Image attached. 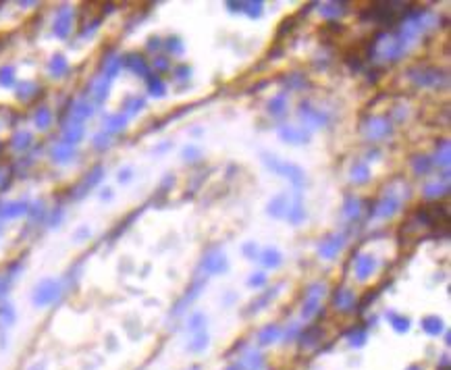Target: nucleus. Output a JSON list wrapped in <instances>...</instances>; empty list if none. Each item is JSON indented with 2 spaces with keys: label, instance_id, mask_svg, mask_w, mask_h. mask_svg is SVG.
<instances>
[{
  "label": "nucleus",
  "instance_id": "f257e3e1",
  "mask_svg": "<svg viewBox=\"0 0 451 370\" xmlns=\"http://www.w3.org/2000/svg\"><path fill=\"white\" fill-rule=\"evenodd\" d=\"M262 158H264V163H266V166H268L273 173H279V175L289 177V179H291L295 185H301V183H304V171H301L300 166L289 165V163H283V160H279L277 156H268V154H264Z\"/></svg>",
  "mask_w": 451,
  "mask_h": 370
},
{
  "label": "nucleus",
  "instance_id": "f03ea898",
  "mask_svg": "<svg viewBox=\"0 0 451 370\" xmlns=\"http://www.w3.org/2000/svg\"><path fill=\"white\" fill-rule=\"evenodd\" d=\"M58 296H60V285L56 281H52V279H44L36 287L32 299H34L36 306H48L52 302H56Z\"/></svg>",
  "mask_w": 451,
  "mask_h": 370
},
{
  "label": "nucleus",
  "instance_id": "7ed1b4c3",
  "mask_svg": "<svg viewBox=\"0 0 451 370\" xmlns=\"http://www.w3.org/2000/svg\"><path fill=\"white\" fill-rule=\"evenodd\" d=\"M202 266H204V271L210 275H221V273L227 271V258H225V254H221V252L206 254L204 260H202Z\"/></svg>",
  "mask_w": 451,
  "mask_h": 370
},
{
  "label": "nucleus",
  "instance_id": "20e7f679",
  "mask_svg": "<svg viewBox=\"0 0 451 370\" xmlns=\"http://www.w3.org/2000/svg\"><path fill=\"white\" fill-rule=\"evenodd\" d=\"M71 23H73V13L69 9H60L56 15V21H54V34L58 37H67L69 32H71Z\"/></svg>",
  "mask_w": 451,
  "mask_h": 370
},
{
  "label": "nucleus",
  "instance_id": "39448f33",
  "mask_svg": "<svg viewBox=\"0 0 451 370\" xmlns=\"http://www.w3.org/2000/svg\"><path fill=\"white\" fill-rule=\"evenodd\" d=\"M366 133H368L370 140H383V137H387L391 133V121H387V119L370 121L368 127H366Z\"/></svg>",
  "mask_w": 451,
  "mask_h": 370
},
{
  "label": "nucleus",
  "instance_id": "423d86ee",
  "mask_svg": "<svg viewBox=\"0 0 451 370\" xmlns=\"http://www.w3.org/2000/svg\"><path fill=\"white\" fill-rule=\"evenodd\" d=\"M333 304L337 306V310L349 312V310H352V308L356 306V297H354V294H352L349 289L341 287V289L335 291V296H333Z\"/></svg>",
  "mask_w": 451,
  "mask_h": 370
},
{
  "label": "nucleus",
  "instance_id": "0eeeda50",
  "mask_svg": "<svg viewBox=\"0 0 451 370\" xmlns=\"http://www.w3.org/2000/svg\"><path fill=\"white\" fill-rule=\"evenodd\" d=\"M279 135H281L283 142H289V144H304L308 142V131L306 129H298V127H289L285 125L279 129Z\"/></svg>",
  "mask_w": 451,
  "mask_h": 370
},
{
  "label": "nucleus",
  "instance_id": "6e6552de",
  "mask_svg": "<svg viewBox=\"0 0 451 370\" xmlns=\"http://www.w3.org/2000/svg\"><path fill=\"white\" fill-rule=\"evenodd\" d=\"M341 248H343V237H341V235H333V237H329V240H324L320 243V250H318V252H320L322 258H335Z\"/></svg>",
  "mask_w": 451,
  "mask_h": 370
},
{
  "label": "nucleus",
  "instance_id": "1a4fd4ad",
  "mask_svg": "<svg viewBox=\"0 0 451 370\" xmlns=\"http://www.w3.org/2000/svg\"><path fill=\"white\" fill-rule=\"evenodd\" d=\"M63 144H67V146H71V144H77L83 137V123L81 121H69L67 123V127H65V131H63Z\"/></svg>",
  "mask_w": 451,
  "mask_h": 370
},
{
  "label": "nucleus",
  "instance_id": "9d476101",
  "mask_svg": "<svg viewBox=\"0 0 451 370\" xmlns=\"http://www.w3.org/2000/svg\"><path fill=\"white\" fill-rule=\"evenodd\" d=\"M375 268H376V260H375V256H370V254H364V256H360L357 262H356V271H357V277H360V279L370 277Z\"/></svg>",
  "mask_w": 451,
  "mask_h": 370
},
{
  "label": "nucleus",
  "instance_id": "9b49d317",
  "mask_svg": "<svg viewBox=\"0 0 451 370\" xmlns=\"http://www.w3.org/2000/svg\"><path fill=\"white\" fill-rule=\"evenodd\" d=\"M412 79H414L418 86H439V79H441V71L437 69H426L420 75L412 73Z\"/></svg>",
  "mask_w": 451,
  "mask_h": 370
},
{
  "label": "nucleus",
  "instance_id": "f8f14e48",
  "mask_svg": "<svg viewBox=\"0 0 451 370\" xmlns=\"http://www.w3.org/2000/svg\"><path fill=\"white\" fill-rule=\"evenodd\" d=\"M397 200L395 198H383L380 202L376 204V208H375V214L376 217H383V219H387V217H391V214H395V210H397Z\"/></svg>",
  "mask_w": 451,
  "mask_h": 370
},
{
  "label": "nucleus",
  "instance_id": "ddd939ff",
  "mask_svg": "<svg viewBox=\"0 0 451 370\" xmlns=\"http://www.w3.org/2000/svg\"><path fill=\"white\" fill-rule=\"evenodd\" d=\"M301 117L306 119V123H310V125H322L324 123V114L320 111H316L312 109L310 104H301Z\"/></svg>",
  "mask_w": 451,
  "mask_h": 370
},
{
  "label": "nucleus",
  "instance_id": "4468645a",
  "mask_svg": "<svg viewBox=\"0 0 451 370\" xmlns=\"http://www.w3.org/2000/svg\"><path fill=\"white\" fill-rule=\"evenodd\" d=\"M48 69H50V73L54 77H60V75H65L67 73V69H69V63H67V58L63 55H54L50 58V63H48Z\"/></svg>",
  "mask_w": 451,
  "mask_h": 370
},
{
  "label": "nucleus",
  "instance_id": "2eb2a0df",
  "mask_svg": "<svg viewBox=\"0 0 451 370\" xmlns=\"http://www.w3.org/2000/svg\"><path fill=\"white\" fill-rule=\"evenodd\" d=\"M279 333H281V329H279L277 325H268V327H264L260 333H258V343L260 345H268V343H273L279 339Z\"/></svg>",
  "mask_w": 451,
  "mask_h": 370
},
{
  "label": "nucleus",
  "instance_id": "dca6fc26",
  "mask_svg": "<svg viewBox=\"0 0 451 370\" xmlns=\"http://www.w3.org/2000/svg\"><path fill=\"white\" fill-rule=\"evenodd\" d=\"M92 96H94L96 102H104V98L108 96V79L106 77H98L92 86Z\"/></svg>",
  "mask_w": 451,
  "mask_h": 370
},
{
  "label": "nucleus",
  "instance_id": "f3484780",
  "mask_svg": "<svg viewBox=\"0 0 451 370\" xmlns=\"http://www.w3.org/2000/svg\"><path fill=\"white\" fill-rule=\"evenodd\" d=\"M71 156H73V148L63 144V142L52 148V158L56 160V163H67V160H71Z\"/></svg>",
  "mask_w": 451,
  "mask_h": 370
},
{
  "label": "nucleus",
  "instance_id": "a211bd4d",
  "mask_svg": "<svg viewBox=\"0 0 451 370\" xmlns=\"http://www.w3.org/2000/svg\"><path fill=\"white\" fill-rule=\"evenodd\" d=\"M287 208H289V202H287V196H277L273 202L268 206V212L273 214V217H283L287 214Z\"/></svg>",
  "mask_w": 451,
  "mask_h": 370
},
{
  "label": "nucleus",
  "instance_id": "6ab92c4d",
  "mask_svg": "<svg viewBox=\"0 0 451 370\" xmlns=\"http://www.w3.org/2000/svg\"><path fill=\"white\" fill-rule=\"evenodd\" d=\"M125 65L131 69V71H135L137 75H146L148 73L146 60H144V56H139V55H129L127 60H125Z\"/></svg>",
  "mask_w": 451,
  "mask_h": 370
},
{
  "label": "nucleus",
  "instance_id": "aec40b11",
  "mask_svg": "<svg viewBox=\"0 0 451 370\" xmlns=\"http://www.w3.org/2000/svg\"><path fill=\"white\" fill-rule=\"evenodd\" d=\"M422 329L429 335H441L443 333V322H441L439 316H426V318L422 320Z\"/></svg>",
  "mask_w": 451,
  "mask_h": 370
},
{
  "label": "nucleus",
  "instance_id": "412c9836",
  "mask_svg": "<svg viewBox=\"0 0 451 370\" xmlns=\"http://www.w3.org/2000/svg\"><path fill=\"white\" fill-rule=\"evenodd\" d=\"M431 166H432V160L429 156H414L412 158V168H414V173L416 175H426L431 171Z\"/></svg>",
  "mask_w": 451,
  "mask_h": 370
},
{
  "label": "nucleus",
  "instance_id": "4be33fe9",
  "mask_svg": "<svg viewBox=\"0 0 451 370\" xmlns=\"http://www.w3.org/2000/svg\"><path fill=\"white\" fill-rule=\"evenodd\" d=\"M27 212V204L25 202H13V204H6L2 208V217L4 219H15V217H21V214Z\"/></svg>",
  "mask_w": 451,
  "mask_h": 370
},
{
  "label": "nucleus",
  "instance_id": "5701e85b",
  "mask_svg": "<svg viewBox=\"0 0 451 370\" xmlns=\"http://www.w3.org/2000/svg\"><path fill=\"white\" fill-rule=\"evenodd\" d=\"M287 219H289V222H293V225H300V222L306 219V210H304V206H301V202H295L287 208Z\"/></svg>",
  "mask_w": 451,
  "mask_h": 370
},
{
  "label": "nucleus",
  "instance_id": "b1692460",
  "mask_svg": "<svg viewBox=\"0 0 451 370\" xmlns=\"http://www.w3.org/2000/svg\"><path fill=\"white\" fill-rule=\"evenodd\" d=\"M343 11H345L343 2H329V4L320 6V13L324 15V17H329V19H335V17H339V15H343Z\"/></svg>",
  "mask_w": 451,
  "mask_h": 370
},
{
  "label": "nucleus",
  "instance_id": "393cba45",
  "mask_svg": "<svg viewBox=\"0 0 451 370\" xmlns=\"http://www.w3.org/2000/svg\"><path fill=\"white\" fill-rule=\"evenodd\" d=\"M387 318H389V322H391V327L397 331V333H406V331L410 329V320L406 318V316H399V314H395V312H391V314H387Z\"/></svg>",
  "mask_w": 451,
  "mask_h": 370
},
{
  "label": "nucleus",
  "instance_id": "a878e982",
  "mask_svg": "<svg viewBox=\"0 0 451 370\" xmlns=\"http://www.w3.org/2000/svg\"><path fill=\"white\" fill-rule=\"evenodd\" d=\"M260 260H262V264L268 266V268L270 266H279V264H281V254H279L277 250H273V248H268V250L262 252Z\"/></svg>",
  "mask_w": 451,
  "mask_h": 370
},
{
  "label": "nucleus",
  "instance_id": "bb28decb",
  "mask_svg": "<svg viewBox=\"0 0 451 370\" xmlns=\"http://www.w3.org/2000/svg\"><path fill=\"white\" fill-rule=\"evenodd\" d=\"M206 345H208V335L204 331H200V333H196V337L189 339L188 350L189 352H202V350H206Z\"/></svg>",
  "mask_w": 451,
  "mask_h": 370
},
{
  "label": "nucleus",
  "instance_id": "cd10ccee",
  "mask_svg": "<svg viewBox=\"0 0 451 370\" xmlns=\"http://www.w3.org/2000/svg\"><path fill=\"white\" fill-rule=\"evenodd\" d=\"M36 125L40 127V129H46L50 125V121H52V112H50V109H46V106H40V109L36 111Z\"/></svg>",
  "mask_w": 451,
  "mask_h": 370
},
{
  "label": "nucleus",
  "instance_id": "c85d7f7f",
  "mask_svg": "<svg viewBox=\"0 0 451 370\" xmlns=\"http://www.w3.org/2000/svg\"><path fill=\"white\" fill-rule=\"evenodd\" d=\"M352 179L356 183H366L370 179V173H368V166L364 165V163H357L354 166V171H352Z\"/></svg>",
  "mask_w": 451,
  "mask_h": 370
},
{
  "label": "nucleus",
  "instance_id": "c756f323",
  "mask_svg": "<svg viewBox=\"0 0 451 370\" xmlns=\"http://www.w3.org/2000/svg\"><path fill=\"white\" fill-rule=\"evenodd\" d=\"M247 370H262L264 368V358L260 356V353H250V356H245L244 358V364Z\"/></svg>",
  "mask_w": 451,
  "mask_h": 370
},
{
  "label": "nucleus",
  "instance_id": "7c9ffc66",
  "mask_svg": "<svg viewBox=\"0 0 451 370\" xmlns=\"http://www.w3.org/2000/svg\"><path fill=\"white\" fill-rule=\"evenodd\" d=\"M268 109H270V112H273V114H283L287 111V98H285V94H279L277 98L270 100Z\"/></svg>",
  "mask_w": 451,
  "mask_h": 370
},
{
  "label": "nucleus",
  "instance_id": "2f4dec72",
  "mask_svg": "<svg viewBox=\"0 0 451 370\" xmlns=\"http://www.w3.org/2000/svg\"><path fill=\"white\" fill-rule=\"evenodd\" d=\"M148 88H150L152 96H165V83H162V79L156 75L148 77Z\"/></svg>",
  "mask_w": 451,
  "mask_h": 370
},
{
  "label": "nucleus",
  "instance_id": "473e14b6",
  "mask_svg": "<svg viewBox=\"0 0 451 370\" xmlns=\"http://www.w3.org/2000/svg\"><path fill=\"white\" fill-rule=\"evenodd\" d=\"M121 65H123V60H121L119 56H108V58H106V67H104L106 77H114L116 73H119Z\"/></svg>",
  "mask_w": 451,
  "mask_h": 370
},
{
  "label": "nucleus",
  "instance_id": "72a5a7b5",
  "mask_svg": "<svg viewBox=\"0 0 451 370\" xmlns=\"http://www.w3.org/2000/svg\"><path fill=\"white\" fill-rule=\"evenodd\" d=\"M29 144H32V135H29L27 131H21V133H17L13 137V148L15 150H25Z\"/></svg>",
  "mask_w": 451,
  "mask_h": 370
},
{
  "label": "nucleus",
  "instance_id": "f704fd0d",
  "mask_svg": "<svg viewBox=\"0 0 451 370\" xmlns=\"http://www.w3.org/2000/svg\"><path fill=\"white\" fill-rule=\"evenodd\" d=\"M73 114L77 117V121H79V119H88L90 114H92V106L88 102H83V100H79V102H75V106H73Z\"/></svg>",
  "mask_w": 451,
  "mask_h": 370
},
{
  "label": "nucleus",
  "instance_id": "c9c22d12",
  "mask_svg": "<svg viewBox=\"0 0 451 370\" xmlns=\"http://www.w3.org/2000/svg\"><path fill=\"white\" fill-rule=\"evenodd\" d=\"M106 129L108 131H121L125 129V117L123 114H113V117L106 119Z\"/></svg>",
  "mask_w": 451,
  "mask_h": 370
},
{
  "label": "nucleus",
  "instance_id": "e433bc0d",
  "mask_svg": "<svg viewBox=\"0 0 451 370\" xmlns=\"http://www.w3.org/2000/svg\"><path fill=\"white\" fill-rule=\"evenodd\" d=\"M13 320H15V310L9 304H2L0 306V322L9 327V325H13Z\"/></svg>",
  "mask_w": 451,
  "mask_h": 370
},
{
  "label": "nucleus",
  "instance_id": "4c0bfd02",
  "mask_svg": "<svg viewBox=\"0 0 451 370\" xmlns=\"http://www.w3.org/2000/svg\"><path fill=\"white\" fill-rule=\"evenodd\" d=\"M36 94V86L32 81H23L21 86H19V90H17V96L21 98V100H29Z\"/></svg>",
  "mask_w": 451,
  "mask_h": 370
},
{
  "label": "nucleus",
  "instance_id": "58836bf2",
  "mask_svg": "<svg viewBox=\"0 0 451 370\" xmlns=\"http://www.w3.org/2000/svg\"><path fill=\"white\" fill-rule=\"evenodd\" d=\"M322 296H324V285H320V283H314L306 289V299H318V302H320Z\"/></svg>",
  "mask_w": 451,
  "mask_h": 370
},
{
  "label": "nucleus",
  "instance_id": "ea45409f",
  "mask_svg": "<svg viewBox=\"0 0 451 370\" xmlns=\"http://www.w3.org/2000/svg\"><path fill=\"white\" fill-rule=\"evenodd\" d=\"M242 11H245L252 19H256L262 15V2H245V4H242Z\"/></svg>",
  "mask_w": 451,
  "mask_h": 370
},
{
  "label": "nucleus",
  "instance_id": "a19ab883",
  "mask_svg": "<svg viewBox=\"0 0 451 370\" xmlns=\"http://www.w3.org/2000/svg\"><path fill=\"white\" fill-rule=\"evenodd\" d=\"M13 81H15V73H13V69H11V67L0 69V86L9 88V86H13Z\"/></svg>",
  "mask_w": 451,
  "mask_h": 370
},
{
  "label": "nucleus",
  "instance_id": "79ce46f5",
  "mask_svg": "<svg viewBox=\"0 0 451 370\" xmlns=\"http://www.w3.org/2000/svg\"><path fill=\"white\" fill-rule=\"evenodd\" d=\"M318 304H320L318 299H306L304 312H301V314H304V318H312V316L318 312Z\"/></svg>",
  "mask_w": 451,
  "mask_h": 370
},
{
  "label": "nucleus",
  "instance_id": "37998d69",
  "mask_svg": "<svg viewBox=\"0 0 451 370\" xmlns=\"http://www.w3.org/2000/svg\"><path fill=\"white\" fill-rule=\"evenodd\" d=\"M360 202H357L356 198H347L345 200V206H343V212L347 214V217H356L357 210H360V206H357Z\"/></svg>",
  "mask_w": 451,
  "mask_h": 370
},
{
  "label": "nucleus",
  "instance_id": "c03bdc74",
  "mask_svg": "<svg viewBox=\"0 0 451 370\" xmlns=\"http://www.w3.org/2000/svg\"><path fill=\"white\" fill-rule=\"evenodd\" d=\"M142 106H144V100H142V98H129V100H127V112H129V114L142 111Z\"/></svg>",
  "mask_w": 451,
  "mask_h": 370
},
{
  "label": "nucleus",
  "instance_id": "a18cd8bd",
  "mask_svg": "<svg viewBox=\"0 0 451 370\" xmlns=\"http://www.w3.org/2000/svg\"><path fill=\"white\" fill-rule=\"evenodd\" d=\"M364 339H366V331L357 329V331H354V333L349 335V343H352V345H362Z\"/></svg>",
  "mask_w": 451,
  "mask_h": 370
},
{
  "label": "nucleus",
  "instance_id": "49530a36",
  "mask_svg": "<svg viewBox=\"0 0 451 370\" xmlns=\"http://www.w3.org/2000/svg\"><path fill=\"white\" fill-rule=\"evenodd\" d=\"M441 194H443V189H441L439 183H431V185H426V187H424V196L426 198H437Z\"/></svg>",
  "mask_w": 451,
  "mask_h": 370
},
{
  "label": "nucleus",
  "instance_id": "de8ad7c7",
  "mask_svg": "<svg viewBox=\"0 0 451 370\" xmlns=\"http://www.w3.org/2000/svg\"><path fill=\"white\" fill-rule=\"evenodd\" d=\"M204 322H206V316L198 312V314H193L191 318H189V329H191V331H198L202 325H204Z\"/></svg>",
  "mask_w": 451,
  "mask_h": 370
},
{
  "label": "nucleus",
  "instance_id": "09e8293b",
  "mask_svg": "<svg viewBox=\"0 0 451 370\" xmlns=\"http://www.w3.org/2000/svg\"><path fill=\"white\" fill-rule=\"evenodd\" d=\"M13 277L11 275H0V297H2L6 291H9V283H11Z\"/></svg>",
  "mask_w": 451,
  "mask_h": 370
},
{
  "label": "nucleus",
  "instance_id": "8fccbe9b",
  "mask_svg": "<svg viewBox=\"0 0 451 370\" xmlns=\"http://www.w3.org/2000/svg\"><path fill=\"white\" fill-rule=\"evenodd\" d=\"M244 254H245L247 258H256V256H258V248H256V243H254V241L245 243V245H244Z\"/></svg>",
  "mask_w": 451,
  "mask_h": 370
},
{
  "label": "nucleus",
  "instance_id": "3c124183",
  "mask_svg": "<svg viewBox=\"0 0 451 370\" xmlns=\"http://www.w3.org/2000/svg\"><path fill=\"white\" fill-rule=\"evenodd\" d=\"M247 283H250L252 285V287H254V285H256V287H260V285H264V283H266V275H252L250 277V281H247Z\"/></svg>",
  "mask_w": 451,
  "mask_h": 370
},
{
  "label": "nucleus",
  "instance_id": "603ef678",
  "mask_svg": "<svg viewBox=\"0 0 451 370\" xmlns=\"http://www.w3.org/2000/svg\"><path fill=\"white\" fill-rule=\"evenodd\" d=\"M175 75H177V79H188V77L191 75V69L185 67V65L183 67H177L175 69Z\"/></svg>",
  "mask_w": 451,
  "mask_h": 370
},
{
  "label": "nucleus",
  "instance_id": "864d4df0",
  "mask_svg": "<svg viewBox=\"0 0 451 370\" xmlns=\"http://www.w3.org/2000/svg\"><path fill=\"white\" fill-rule=\"evenodd\" d=\"M167 46H169V50L179 52V55H181V52H183V44L179 42V37H170V42H169Z\"/></svg>",
  "mask_w": 451,
  "mask_h": 370
},
{
  "label": "nucleus",
  "instance_id": "5fc2aeb1",
  "mask_svg": "<svg viewBox=\"0 0 451 370\" xmlns=\"http://www.w3.org/2000/svg\"><path fill=\"white\" fill-rule=\"evenodd\" d=\"M183 156H185V160H198V158H200V150H196V148H185V150H183Z\"/></svg>",
  "mask_w": 451,
  "mask_h": 370
},
{
  "label": "nucleus",
  "instance_id": "6e6d98bb",
  "mask_svg": "<svg viewBox=\"0 0 451 370\" xmlns=\"http://www.w3.org/2000/svg\"><path fill=\"white\" fill-rule=\"evenodd\" d=\"M301 83H306L304 75H300V73H293V75H291V79H289V86H291V88H300Z\"/></svg>",
  "mask_w": 451,
  "mask_h": 370
},
{
  "label": "nucleus",
  "instance_id": "4d7b16f0",
  "mask_svg": "<svg viewBox=\"0 0 451 370\" xmlns=\"http://www.w3.org/2000/svg\"><path fill=\"white\" fill-rule=\"evenodd\" d=\"M108 144H111V142H108V135H104V133H102V135L98 133V135L94 137V146H96V148H106Z\"/></svg>",
  "mask_w": 451,
  "mask_h": 370
},
{
  "label": "nucleus",
  "instance_id": "13d9d810",
  "mask_svg": "<svg viewBox=\"0 0 451 370\" xmlns=\"http://www.w3.org/2000/svg\"><path fill=\"white\" fill-rule=\"evenodd\" d=\"M60 217H63V210L54 212V214H52V219H50V225H58V221H60Z\"/></svg>",
  "mask_w": 451,
  "mask_h": 370
},
{
  "label": "nucleus",
  "instance_id": "bf43d9fd",
  "mask_svg": "<svg viewBox=\"0 0 451 370\" xmlns=\"http://www.w3.org/2000/svg\"><path fill=\"white\" fill-rule=\"evenodd\" d=\"M129 177H131V171H129V168H125V171H121L119 181H129Z\"/></svg>",
  "mask_w": 451,
  "mask_h": 370
},
{
  "label": "nucleus",
  "instance_id": "052dcab7",
  "mask_svg": "<svg viewBox=\"0 0 451 370\" xmlns=\"http://www.w3.org/2000/svg\"><path fill=\"white\" fill-rule=\"evenodd\" d=\"M154 65H156L158 69H167V67H169V60H167V58H158Z\"/></svg>",
  "mask_w": 451,
  "mask_h": 370
},
{
  "label": "nucleus",
  "instance_id": "680f3d73",
  "mask_svg": "<svg viewBox=\"0 0 451 370\" xmlns=\"http://www.w3.org/2000/svg\"><path fill=\"white\" fill-rule=\"evenodd\" d=\"M227 370H242V366L237 364V366H231V368H227Z\"/></svg>",
  "mask_w": 451,
  "mask_h": 370
},
{
  "label": "nucleus",
  "instance_id": "e2e57ef3",
  "mask_svg": "<svg viewBox=\"0 0 451 370\" xmlns=\"http://www.w3.org/2000/svg\"><path fill=\"white\" fill-rule=\"evenodd\" d=\"M408 370H420V368H418V366H410Z\"/></svg>",
  "mask_w": 451,
  "mask_h": 370
},
{
  "label": "nucleus",
  "instance_id": "0e129e2a",
  "mask_svg": "<svg viewBox=\"0 0 451 370\" xmlns=\"http://www.w3.org/2000/svg\"><path fill=\"white\" fill-rule=\"evenodd\" d=\"M191 370H200V368H191Z\"/></svg>",
  "mask_w": 451,
  "mask_h": 370
}]
</instances>
